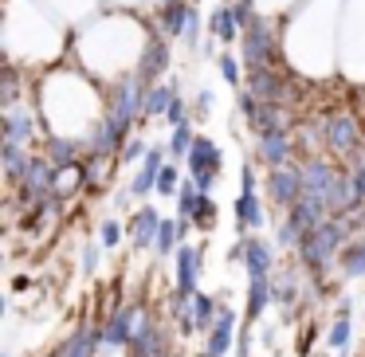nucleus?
<instances>
[{
	"label": "nucleus",
	"mask_w": 365,
	"mask_h": 357,
	"mask_svg": "<svg viewBox=\"0 0 365 357\" xmlns=\"http://www.w3.org/2000/svg\"><path fill=\"white\" fill-rule=\"evenodd\" d=\"M232 326H236V314H232V310H220V318H216V326H212V341H208V353H212V357L228 353Z\"/></svg>",
	"instance_id": "obj_4"
},
{
	"label": "nucleus",
	"mask_w": 365,
	"mask_h": 357,
	"mask_svg": "<svg viewBox=\"0 0 365 357\" xmlns=\"http://www.w3.org/2000/svg\"><path fill=\"white\" fill-rule=\"evenodd\" d=\"M267 294H271L267 275H263V279H252V291H247V322L263 314V306H267Z\"/></svg>",
	"instance_id": "obj_11"
},
{
	"label": "nucleus",
	"mask_w": 365,
	"mask_h": 357,
	"mask_svg": "<svg viewBox=\"0 0 365 357\" xmlns=\"http://www.w3.org/2000/svg\"><path fill=\"white\" fill-rule=\"evenodd\" d=\"M165 67H169V48H165V40H153L150 51H145V63H142V79L153 83Z\"/></svg>",
	"instance_id": "obj_6"
},
{
	"label": "nucleus",
	"mask_w": 365,
	"mask_h": 357,
	"mask_svg": "<svg viewBox=\"0 0 365 357\" xmlns=\"http://www.w3.org/2000/svg\"><path fill=\"white\" fill-rule=\"evenodd\" d=\"M354 181H357V189H361V197H365V169H361V173L354 177Z\"/></svg>",
	"instance_id": "obj_22"
},
{
	"label": "nucleus",
	"mask_w": 365,
	"mask_h": 357,
	"mask_svg": "<svg viewBox=\"0 0 365 357\" xmlns=\"http://www.w3.org/2000/svg\"><path fill=\"white\" fill-rule=\"evenodd\" d=\"M236 9H228V4H224V9H216L212 12V20H208V32L216 36V40H224V43H232L236 40Z\"/></svg>",
	"instance_id": "obj_7"
},
{
	"label": "nucleus",
	"mask_w": 365,
	"mask_h": 357,
	"mask_svg": "<svg viewBox=\"0 0 365 357\" xmlns=\"http://www.w3.org/2000/svg\"><path fill=\"white\" fill-rule=\"evenodd\" d=\"M346 341H349V318H341V322L334 326V333H330V346H334V349H341Z\"/></svg>",
	"instance_id": "obj_16"
},
{
	"label": "nucleus",
	"mask_w": 365,
	"mask_h": 357,
	"mask_svg": "<svg viewBox=\"0 0 365 357\" xmlns=\"http://www.w3.org/2000/svg\"><path fill=\"white\" fill-rule=\"evenodd\" d=\"M122 157H126V161H138V157H142V145H138V142H130L126 150H122Z\"/></svg>",
	"instance_id": "obj_21"
},
{
	"label": "nucleus",
	"mask_w": 365,
	"mask_h": 357,
	"mask_svg": "<svg viewBox=\"0 0 365 357\" xmlns=\"http://www.w3.org/2000/svg\"><path fill=\"white\" fill-rule=\"evenodd\" d=\"M177 271H181L177 286H181V294H189L192 286H197V271H200V252L197 247H185V252L177 255Z\"/></svg>",
	"instance_id": "obj_5"
},
{
	"label": "nucleus",
	"mask_w": 365,
	"mask_h": 357,
	"mask_svg": "<svg viewBox=\"0 0 365 357\" xmlns=\"http://www.w3.org/2000/svg\"><path fill=\"white\" fill-rule=\"evenodd\" d=\"M173 177H177V173L165 165V169H161V181H158V189H161V192H173Z\"/></svg>",
	"instance_id": "obj_19"
},
{
	"label": "nucleus",
	"mask_w": 365,
	"mask_h": 357,
	"mask_svg": "<svg viewBox=\"0 0 365 357\" xmlns=\"http://www.w3.org/2000/svg\"><path fill=\"white\" fill-rule=\"evenodd\" d=\"M244 59L247 67H275V32L267 24H247L244 32Z\"/></svg>",
	"instance_id": "obj_1"
},
{
	"label": "nucleus",
	"mask_w": 365,
	"mask_h": 357,
	"mask_svg": "<svg viewBox=\"0 0 365 357\" xmlns=\"http://www.w3.org/2000/svg\"><path fill=\"white\" fill-rule=\"evenodd\" d=\"M220 71H224V79H228L232 87L240 83V67H236V59H232V56H220Z\"/></svg>",
	"instance_id": "obj_17"
},
{
	"label": "nucleus",
	"mask_w": 365,
	"mask_h": 357,
	"mask_svg": "<svg viewBox=\"0 0 365 357\" xmlns=\"http://www.w3.org/2000/svg\"><path fill=\"white\" fill-rule=\"evenodd\" d=\"M267 189H271V197H275L279 205H299L302 192H307V185H302V173H294V169H287V165H275L271 169Z\"/></svg>",
	"instance_id": "obj_2"
},
{
	"label": "nucleus",
	"mask_w": 365,
	"mask_h": 357,
	"mask_svg": "<svg viewBox=\"0 0 365 357\" xmlns=\"http://www.w3.org/2000/svg\"><path fill=\"white\" fill-rule=\"evenodd\" d=\"M169 106H173V90H169V87H145V106H142V110L150 114V118H153V114H158V118H161V114H169Z\"/></svg>",
	"instance_id": "obj_10"
},
{
	"label": "nucleus",
	"mask_w": 365,
	"mask_h": 357,
	"mask_svg": "<svg viewBox=\"0 0 365 357\" xmlns=\"http://www.w3.org/2000/svg\"><path fill=\"white\" fill-rule=\"evenodd\" d=\"M236 216H240V224H263V212H259V205H255L252 192H240V200H236Z\"/></svg>",
	"instance_id": "obj_14"
},
{
	"label": "nucleus",
	"mask_w": 365,
	"mask_h": 357,
	"mask_svg": "<svg viewBox=\"0 0 365 357\" xmlns=\"http://www.w3.org/2000/svg\"><path fill=\"white\" fill-rule=\"evenodd\" d=\"M212 299H205V294H197V299H192V322L197 326H205V322H212Z\"/></svg>",
	"instance_id": "obj_15"
},
{
	"label": "nucleus",
	"mask_w": 365,
	"mask_h": 357,
	"mask_svg": "<svg viewBox=\"0 0 365 357\" xmlns=\"http://www.w3.org/2000/svg\"><path fill=\"white\" fill-rule=\"evenodd\" d=\"M192 142V134L185 126H177V134H173V153H185V145Z\"/></svg>",
	"instance_id": "obj_18"
},
{
	"label": "nucleus",
	"mask_w": 365,
	"mask_h": 357,
	"mask_svg": "<svg viewBox=\"0 0 365 357\" xmlns=\"http://www.w3.org/2000/svg\"><path fill=\"white\" fill-rule=\"evenodd\" d=\"M244 259H247V275H252V279H263V275H267V267H271V252L259 244V239H252V244L244 247Z\"/></svg>",
	"instance_id": "obj_9"
},
{
	"label": "nucleus",
	"mask_w": 365,
	"mask_h": 357,
	"mask_svg": "<svg viewBox=\"0 0 365 357\" xmlns=\"http://www.w3.org/2000/svg\"><path fill=\"white\" fill-rule=\"evenodd\" d=\"M158 228H161L158 212H153V208H142V212H138V220H134V236H138V244H150V236H158Z\"/></svg>",
	"instance_id": "obj_13"
},
{
	"label": "nucleus",
	"mask_w": 365,
	"mask_h": 357,
	"mask_svg": "<svg viewBox=\"0 0 365 357\" xmlns=\"http://www.w3.org/2000/svg\"><path fill=\"white\" fill-rule=\"evenodd\" d=\"M114 239H118V224L106 220V224H103V244H114Z\"/></svg>",
	"instance_id": "obj_20"
},
{
	"label": "nucleus",
	"mask_w": 365,
	"mask_h": 357,
	"mask_svg": "<svg viewBox=\"0 0 365 357\" xmlns=\"http://www.w3.org/2000/svg\"><path fill=\"white\" fill-rule=\"evenodd\" d=\"M326 145L338 153H354L357 150V118H349V114L326 118Z\"/></svg>",
	"instance_id": "obj_3"
},
{
	"label": "nucleus",
	"mask_w": 365,
	"mask_h": 357,
	"mask_svg": "<svg viewBox=\"0 0 365 357\" xmlns=\"http://www.w3.org/2000/svg\"><path fill=\"white\" fill-rule=\"evenodd\" d=\"M200 357H212V353H200Z\"/></svg>",
	"instance_id": "obj_23"
},
{
	"label": "nucleus",
	"mask_w": 365,
	"mask_h": 357,
	"mask_svg": "<svg viewBox=\"0 0 365 357\" xmlns=\"http://www.w3.org/2000/svg\"><path fill=\"white\" fill-rule=\"evenodd\" d=\"M259 138H263V161L283 165V161L291 157V138H287L283 130H275V134H259Z\"/></svg>",
	"instance_id": "obj_8"
},
{
	"label": "nucleus",
	"mask_w": 365,
	"mask_h": 357,
	"mask_svg": "<svg viewBox=\"0 0 365 357\" xmlns=\"http://www.w3.org/2000/svg\"><path fill=\"white\" fill-rule=\"evenodd\" d=\"M341 267H346V275H361L365 271V239L346 244V252H341Z\"/></svg>",
	"instance_id": "obj_12"
}]
</instances>
